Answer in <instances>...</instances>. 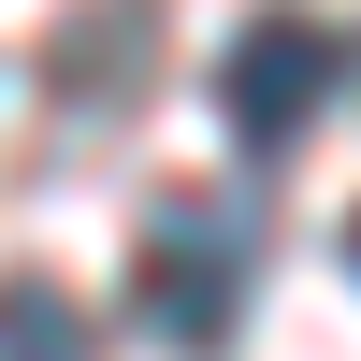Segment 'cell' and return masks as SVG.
I'll return each instance as SVG.
<instances>
[{
  "label": "cell",
  "mask_w": 361,
  "mask_h": 361,
  "mask_svg": "<svg viewBox=\"0 0 361 361\" xmlns=\"http://www.w3.org/2000/svg\"><path fill=\"white\" fill-rule=\"evenodd\" d=\"M145 29H159V0H87V15L58 29V87H73V102H102L116 73L145 87Z\"/></svg>",
  "instance_id": "3957f363"
},
{
  "label": "cell",
  "mask_w": 361,
  "mask_h": 361,
  "mask_svg": "<svg viewBox=\"0 0 361 361\" xmlns=\"http://www.w3.org/2000/svg\"><path fill=\"white\" fill-rule=\"evenodd\" d=\"M130 318L159 333L173 361H217L231 347V318H246V217L231 202H159L145 217V246H130Z\"/></svg>",
  "instance_id": "6da1fadb"
},
{
  "label": "cell",
  "mask_w": 361,
  "mask_h": 361,
  "mask_svg": "<svg viewBox=\"0 0 361 361\" xmlns=\"http://www.w3.org/2000/svg\"><path fill=\"white\" fill-rule=\"evenodd\" d=\"M333 87H347V44H333L318 15H246V29H231V58H217V116H231L246 159L304 145L318 116H333Z\"/></svg>",
  "instance_id": "7a4b0ae2"
},
{
  "label": "cell",
  "mask_w": 361,
  "mask_h": 361,
  "mask_svg": "<svg viewBox=\"0 0 361 361\" xmlns=\"http://www.w3.org/2000/svg\"><path fill=\"white\" fill-rule=\"evenodd\" d=\"M347 275H361V217H347Z\"/></svg>",
  "instance_id": "5b68a950"
},
{
  "label": "cell",
  "mask_w": 361,
  "mask_h": 361,
  "mask_svg": "<svg viewBox=\"0 0 361 361\" xmlns=\"http://www.w3.org/2000/svg\"><path fill=\"white\" fill-rule=\"evenodd\" d=\"M0 361H87V304L58 275H0Z\"/></svg>",
  "instance_id": "277c9868"
}]
</instances>
